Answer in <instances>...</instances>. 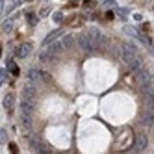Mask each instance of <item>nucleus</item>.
Segmentation results:
<instances>
[{
  "mask_svg": "<svg viewBox=\"0 0 154 154\" xmlns=\"http://www.w3.org/2000/svg\"><path fill=\"white\" fill-rule=\"evenodd\" d=\"M82 23H84L82 15H74V17H71V19L67 20V24H69V26H80Z\"/></svg>",
  "mask_w": 154,
  "mask_h": 154,
  "instance_id": "13",
  "label": "nucleus"
},
{
  "mask_svg": "<svg viewBox=\"0 0 154 154\" xmlns=\"http://www.w3.org/2000/svg\"><path fill=\"white\" fill-rule=\"evenodd\" d=\"M37 95V89H35V85L32 84V82H28L26 85H24V89H23V97H24V100H32Z\"/></svg>",
  "mask_w": 154,
  "mask_h": 154,
  "instance_id": "6",
  "label": "nucleus"
},
{
  "mask_svg": "<svg viewBox=\"0 0 154 154\" xmlns=\"http://www.w3.org/2000/svg\"><path fill=\"white\" fill-rule=\"evenodd\" d=\"M54 20H56V23H61V20H63V15H61V13L58 11L56 15H54Z\"/></svg>",
  "mask_w": 154,
  "mask_h": 154,
  "instance_id": "23",
  "label": "nucleus"
},
{
  "mask_svg": "<svg viewBox=\"0 0 154 154\" xmlns=\"http://www.w3.org/2000/svg\"><path fill=\"white\" fill-rule=\"evenodd\" d=\"M47 13H48V8H43V9H41V15H43V17H45Z\"/></svg>",
  "mask_w": 154,
  "mask_h": 154,
  "instance_id": "27",
  "label": "nucleus"
},
{
  "mask_svg": "<svg viewBox=\"0 0 154 154\" xmlns=\"http://www.w3.org/2000/svg\"><path fill=\"white\" fill-rule=\"evenodd\" d=\"M147 41H149V47H152V50H154V35H152V39L147 37Z\"/></svg>",
  "mask_w": 154,
  "mask_h": 154,
  "instance_id": "26",
  "label": "nucleus"
},
{
  "mask_svg": "<svg viewBox=\"0 0 154 154\" xmlns=\"http://www.w3.org/2000/svg\"><path fill=\"white\" fill-rule=\"evenodd\" d=\"M30 52H32V45H30V43H24V45L17 47V50H15V56H17V58H26Z\"/></svg>",
  "mask_w": 154,
  "mask_h": 154,
  "instance_id": "8",
  "label": "nucleus"
},
{
  "mask_svg": "<svg viewBox=\"0 0 154 154\" xmlns=\"http://www.w3.org/2000/svg\"><path fill=\"white\" fill-rule=\"evenodd\" d=\"M58 37H61V30H54V32H50V34L45 37V45H50V43L56 41Z\"/></svg>",
  "mask_w": 154,
  "mask_h": 154,
  "instance_id": "12",
  "label": "nucleus"
},
{
  "mask_svg": "<svg viewBox=\"0 0 154 154\" xmlns=\"http://www.w3.org/2000/svg\"><path fill=\"white\" fill-rule=\"evenodd\" d=\"M8 71H11V72H13L15 76H19V67L15 65V61H11V60L8 61Z\"/></svg>",
  "mask_w": 154,
  "mask_h": 154,
  "instance_id": "18",
  "label": "nucleus"
},
{
  "mask_svg": "<svg viewBox=\"0 0 154 154\" xmlns=\"http://www.w3.org/2000/svg\"><path fill=\"white\" fill-rule=\"evenodd\" d=\"M28 145L34 149V150H37V152H48L45 149V145H43V141L37 136H28Z\"/></svg>",
  "mask_w": 154,
  "mask_h": 154,
  "instance_id": "5",
  "label": "nucleus"
},
{
  "mask_svg": "<svg viewBox=\"0 0 154 154\" xmlns=\"http://www.w3.org/2000/svg\"><path fill=\"white\" fill-rule=\"evenodd\" d=\"M84 6H85V8H91V6H95V0H84Z\"/></svg>",
  "mask_w": 154,
  "mask_h": 154,
  "instance_id": "25",
  "label": "nucleus"
},
{
  "mask_svg": "<svg viewBox=\"0 0 154 154\" xmlns=\"http://www.w3.org/2000/svg\"><path fill=\"white\" fill-rule=\"evenodd\" d=\"M154 123V115H152V109H149V113H145L143 115V125H152Z\"/></svg>",
  "mask_w": 154,
  "mask_h": 154,
  "instance_id": "15",
  "label": "nucleus"
},
{
  "mask_svg": "<svg viewBox=\"0 0 154 154\" xmlns=\"http://www.w3.org/2000/svg\"><path fill=\"white\" fill-rule=\"evenodd\" d=\"M6 141H8L6 132H4V130H0V145H2V143H6Z\"/></svg>",
  "mask_w": 154,
  "mask_h": 154,
  "instance_id": "21",
  "label": "nucleus"
},
{
  "mask_svg": "<svg viewBox=\"0 0 154 154\" xmlns=\"http://www.w3.org/2000/svg\"><path fill=\"white\" fill-rule=\"evenodd\" d=\"M78 45H80V48H82V50H85V52H91V50H95V48H93V45L89 43V39H87V35H85V34L78 35Z\"/></svg>",
  "mask_w": 154,
  "mask_h": 154,
  "instance_id": "7",
  "label": "nucleus"
},
{
  "mask_svg": "<svg viewBox=\"0 0 154 154\" xmlns=\"http://www.w3.org/2000/svg\"><path fill=\"white\" fill-rule=\"evenodd\" d=\"M13 26H15V15H13V17H9V19H6L4 23H2V32L9 34V32L13 30Z\"/></svg>",
  "mask_w": 154,
  "mask_h": 154,
  "instance_id": "10",
  "label": "nucleus"
},
{
  "mask_svg": "<svg viewBox=\"0 0 154 154\" xmlns=\"http://www.w3.org/2000/svg\"><path fill=\"white\" fill-rule=\"evenodd\" d=\"M119 15H121V19H126L125 15H128V9H119V11H117Z\"/></svg>",
  "mask_w": 154,
  "mask_h": 154,
  "instance_id": "24",
  "label": "nucleus"
},
{
  "mask_svg": "<svg viewBox=\"0 0 154 154\" xmlns=\"http://www.w3.org/2000/svg\"><path fill=\"white\" fill-rule=\"evenodd\" d=\"M4 11V0H0V13Z\"/></svg>",
  "mask_w": 154,
  "mask_h": 154,
  "instance_id": "28",
  "label": "nucleus"
},
{
  "mask_svg": "<svg viewBox=\"0 0 154 154\" xmlns=\"http://www.w3.org/2000/svg\"><path fill=\"white\" fill-rule=\"evenodd\" d=\"M147 147V137L145 134H137L136 136V150H145Z\"/></svg>",
  "mask_w": 154,
  "mask_h": 154,
  "instance_id": "9",
  "label": "nucleus"
},
{
  "mask_svg": "<svg viewBox=\"0 0 154 154\" xmlns=\"http://www.w3.org/2000/svg\"><path fill=\"white\" fill-rule=\"evenodd\" d=\"M9 152H13V154H17V152H19V147L15 145V143H9Z\"/></svg>",
  "mask_w": 154,
  "mask_h": 154,
  "instance_id": "22",
  "label": "nucleus"
},
{
  "mask_svg": "<svg viewBox=\"0 0 154 154\" xmlns=\"http://www.w3.org/2000/svg\"><path fill=\"white\" fill-rule=\"evenodd\" d=\"M85 35H87V39H89V43L93 45V48L102 47L104 41H106V37L102 35V32L98 30V28H89V30L85 32Z\"/></svg>",
  "mask_w": 154,
  "mask_h": 154,
  "instance_id": "3",
  "label": "nucleus"
},
{
  "mask_svg": "<svg viewBox=\"0 0 154 154\" xmlns=\"http://www.w3.org/2000/svg\"><path fill=\"white\" fill-rule=\"evenodd\" d=\"M60 41H61V45H63V48L67 50V48H69V47L72 45V41H74V37H72V35H65V37H61Z\"/></svg>",
  "mask_w": 154,
  "mask_h": 154,
  "instance_id": "14",
  "label": "nucleus"
},
{
  "mask_svg": "<svg viewBox=\"0 0 154 154\" xmlns=\"http://www.w3.org/2000/svg\"><path fill=\"white\" fill-rule=\"evenodd\" d=\"M39 80H48V74L41 72L39 69H28V82L35 84V82H39Z\"/></svg>",
  "mask_w": 154,
  "mask_h": 154,
  "instance_id": "4",
  "label": "nucleus"
},
{
  "mask_svg": "<svg viewBox=\"0 0 154 154\" xmlns=\"http://www.w3.org/2000/svg\"><path fill=\"white\" fill-rule=\"evenodd\" d=\"M13 104H15V97H13V93H8V95L4 97V108L8 109V112H11V109H13Z\"/></svg>",
  "mask_w": 154,
  "mask_h": 154,
  "instance_id": "11",
  "label": "nucleus"
},
{
  "mask_svg": "<svg viewBox=\"0 0 154 154\" xmlns=\"http://www.w3.org/2000/svg\"><path fill=\"white\" fill-rule=\"evenodd\" d=\"M121 56H123V61L130 69L137 71V69L143 67V60L139 56L136 45H132V43H123V45H121Z\"/></svg>",
  "mask_w": 154,
  "mask_h": 154,
  "instance_id": "1",
  "label": "nucleus"
},
{
  "mask_svg": "<svg viewBox=\"0 0 154 154\" xmlns=\"http://www.w3.org/2000/svg\"><path fill=\"white\" fill-rule=\"evenodd\" d=\"M136 72V84L137 87L143 91V93H149V95H154V76L147 71V69H137L134 71Z\"/></svg>",
  "mask_w": 154,
  "mask_h": 154,
  "instance_id": "2",
  "label": "nucleus"
},
{
  "mask_svg": "<svg viewBox=\"0 0 154 154\" xmlns=\"http://www.w3.org/2000/svg\"><path fill=\"white\" fill-rule=\"evenodd\" d=\"M26 20H28V24H32V26L37 24V17H35L34 13H28V15H26Z\"/></svg>",
  "mask_w": 154,
  "mask_h": 154,
  "instance_id": "19",
  "label": "nucleus"
},
{
  "mask_svg": "<svg viewBox=\"0 0 154 154\" xmlns=\"http://www.w3.org/2000/svg\"><path fill=\"white\" fill-rule=\"evenodd\" d=\"M0 56H2V48H0Z\"/></svg>",
  "mask_w": 154,
  "mask_h": 154,
  "instance_id": "29",
  "label": "nucleus"
},
{
  "mask_svg": "<svg viewBox=\"0 0 154 154\" xmlns=\"http://www.w3.org/2000/svg\"><path fill=\"white\" fill-rule=\"evenodd\" d=\"M125 30H126V34H130V35H134L136 39H141V34H139V32H137L136 28H132V26H126Z\"/></svg>",
  "mask_w": 154,
  "mask_h": 154,
  "instance_id": "17",
  "label": "nucleus"
},
{
  "mask_svg": "<svg viewBox=\"0 0 154 154\" xmlns=\"http://www.w3.org/2000/svg\"><path fill=\"white\" fill-rule=\"evenodd\" d=\"M41 61H54V60H56V56H52V54L48 52V50H45V52H41Z\"/></svg>",
  "mask_w": 154,
  "mask_h": 154,
  "instance_id": "16",
  "label": "nucleus"
},
{
  "mask_svg": "<svg viewBox=\"0 0 154 154\" xmlns=\"http://www.w3.org/2000/svg\"><path fill=\"white\" fill-rule=\"evenodd\" d=\"M6 80H8V71H0V85L6 84Z\"/></svg>",
  "mask_w": 154,
  "mask_h": 154,
  "instance_id": "20",
  "label": "nucleus"
}]
</instances>
